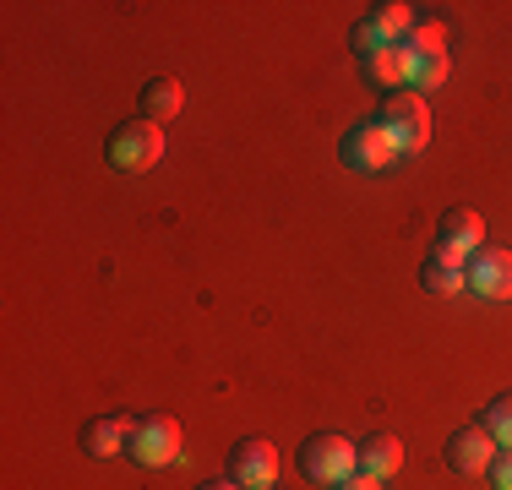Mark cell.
<instances>
[{"mask_svg": "<svg viewBox=\"0 0 512 490\" xmlns=\"http://www.w3.org/2000/svg\"><path fill=\"white\" fill-rule=\"evenodd\" d=\"M300 469H306V480L316 485H344L349 474H360V441L338 436V431H316L300 441Z\"/></svg>", "mask_w": 512, "mask_h": 490, "instance_id": "cell-1", "label": "cell"}, {"mask_svg": "<svg viewBox=\"0 0 512 490\" xmlns=\"http://www.w3.org/2000/svg\"><path fill=\"white\" fill-rule=\"evenodd\" d=\"M104 158L120 175H142V169H153L164 158V126H153V120H120L104 142Z\"/></svg>", "mask_w": 512, "mask_h": 490, "instance_id": "cell-2", "label": "cell"}, {"mask_svg": "<svg viewBox=\"0 0 512 490\" xmlns=\"http://www.w3.org/2000/svg\"><path fill=\"white\" fill-rule=\"evenodd\" d=\"M338 158H344V169H355V175H382V169H393L398 158H404V147L393 142V131H387L382 120H360V126H349V137L338 142Z\"/></svg>", "mask_w": 512, "mask_h": 490, "instance_id": "cell-3", "label": "cell"}, {"mask_svg": "<svg viewBox=\"0 0 512 490\" xmlns=\"http://www.w3.org/2000/svg\"><path fill=\"white\" fill-rule=\"evenodd\" d=\"M126 458L142 463V469H169V463H180V420L175 414H137Z\"/></svg>", "mask_w": 512, "mask_h": 490, "instance_id": "cell-4", "label": "cell"}, {"mask_svg": "<svg viewBox=\"0 0 512 490\" xmlns=\"http://www.w3.org/2000/svg\"><path fill=\"white\" fill-rule=\"evenodd\" d=\"M376 120L393 131V142L404 147V153H420V147L431 142V104H425V93H414V88L387 98Z\"/></svg>", "mask_w": 512, "mask_h": 490, "instance_id": "cell-5", "label": "cell"}, {"mask_svg": "<svg viewBox=\"0 0 512 490\" xmlns=\"http://www.w3.org/2000/svg\"><path fill=\"white\" fill-rule=\"evenodd\" d=\"M229 480L246 490H273L278 485V447L267 436H246L229 447Z\"/></svg>", "mask_w": 512, "mask_h": 490, "instance_id": "cell-6", "label": "cell"}, {"mask_svg": "<svg viewBox=\"0 0 512 490\" xmlns=\"http://www.w3.org/2000/svg\"><path fill=\"white\" fill-rule=\"evenodd\" d=\"M447 463H453V474H491L496 463V436L485 431V425H458L453 436H447Z\"/></svg>", "mask_w": 512, "mask_h": 490, "instance_id": "cell-7", "label": "cell"}, {"mask_svg": "<svg viewBox=\"0 0 512 490\" xmlns=\"http://www.w3.org/2000/svg\"><path fill=\"white\" fill-rule=\"evenodd\" d=\"M469 289L480 300H512V251L502 245H480L469 256Z\"/></svg>", "mask_w": 512, "mask_h": 490, "instance_id": "cell-8", "label": "cell"}, {"mask_svg": "<svg viewBox=\"0 0 512 490\" xmlns=\"http://www.w3.org/2000/svg\"><path fill=\"white\" fill-rule=\"evenodd\" d=\"M414 66H420V55H414L409 44H387L382 55L360 60L365 82H371V88H387V93H409L414 88Z\"/></svg>", "mask_w": 512, "mask_h": 490, "instance_id": "cell-9", "label": "cell"}, {"mask_svg": "<svg viewBox=\"0 0 512 490\" xmlns=\"http://www.w3.org/2000/svg\"><path fill=\"white\" fill-rule=\"evenodd\" d=\"M131 431H137V414H104V420L82 425V447H88V458H120L131 447Z\"/></svg>", "mask_w": 512, "mask_h": 490, "instance_id": "cell-10", "label": "cell"}, {"mask_svg": "<svg viewBox=\"0 0 512 490\" xmlns=\"http://www.w3.org/2000/svg\"><path fill=\"white\" fill-rule=\"evenodd\" d=\"M404 469V441L393 431H376L360 441V474H371V480H393V474Z\"/></svg>", "mask_w": 512, "mask_h": 490, "instance_id": "cell-11", "label": "cell"}, {"mask_svg": "<svg viewBox=\"0 0 512 490\" xmlns=\"http://www.w3.org/2000/svg\"><path fill=\"white\" fill-rule=\"evenodd\" d=\"M180 109H186V88H180V77H148V82H142V120L164 126V120H175Z\"/></svg>", "mask_w": 512, "mask_h": 490, "instance_id": "cell-12", "label": "cell"}, {"mask_svg": "<svg viewBox=\"0 0 512 490\" xmlns=\"http://www.w3.org/2000/svg\"><path fill=\"white\" fill-rule=\"evenodd\" d=\"M436 240H453V245H463V251H480V245H485V218H480V207H469V202L447 207L442 224H436Z\"/></svg>", "mask_w": 512, "mask_h": 490, "instance_id": "cell-13", "label": "cell"}, {"mask_svg": "<svg viewBox=\"0 0 512 490\" xmlns=\"http://www.w3.org/2000/svg\"><path fill=\"white\" fill-rule=\"evenodd\" d=\"M371 22L382 28V39L387 44H409V33H414V6H404V0H382V6H371Z\"/></svg>", "mask_w": 512, "mask_h": 490, "instance_id": "cell-14", "label": "cell"}, {"mask_svg": "<svg viewBox=\"0 0 512 490\" xmlns=\"http://www.w3.org/2000/svg\"><path fill=\"white\" fill-rule=\"evenodd\" d=\"M420 284L431 294H442V300H453V294L469 289V273H458V267H442V262H425L420 267Z\"/></svg>", "mask_w": 512, "mask_h": 490, "instance_id": "cell-15", "label": "cell"}, {"mask_svg": "<svg viewBox=\"0 0 512 490\" xmlns=\"http://www.w3.org/2000/svg\"><path fill=\"white\" fill-rule=\"evenodd\" d=\"M409 49L414 55H447V22H436V17H425V22H414V33H409Z\"/></svg>", "mask_w": 512, "mask_h": 490, "instance_id": "cell-16", "label": "cell"}, {"mask_svg": "<svg viewBox=\"0 0 512 490\" xmlns=\"http://www.w3.org/2000/svg\"><path fill=\"white\" fill-rule=\"evenodd\" d=\"M485 431L496 436V447H512V392H502L496 403H485Z\"/></svg>", "mask_w": 512, "mask_h": 490, "instance_id": "cell-17", "label": "cell"}, {"mask_svg": "<svg viewBox=\"0 0 512 490\" xmlns=\"http://www.w3.org/2000/svg\"><path fill=\"white\" fill-rule=\"evenodd\" d=\"M447 71H453V60H447V55H425L420 66H414V93H436L447 82Z\"/></svg>", "mask_w": 512, "mask_h": 490, "instance_id": "cell-18", "label": "cell"}, {"mask_svg": "<svg viewBox=\"0 0 512 490\" xmlns=\"http://www.w3.org/2000/svg\"><path fill=\"white\" fill-rule=\"evenodd\" d=\"M349 44H355V55H360V60H371V55H382V49H387L382 28H376L371 17H365V22H355V28H349Z\"/></svg>", "mask_w": 512, "mask_h": 490, "instance_id": "cell-19", "label": "cell"}, {"mask_svg": "<svg viewBox=\"0 0 512 490\" xmlns=\"http://www.w3.org/2000/svg\"><path fill=\"white\" fill-rule=\"evenodd\" d=\"M469 256H474V251H463V245H453V240H436L431 262H442V267H458V273H469Z\"/></svg>", "mask_w": 512, "mask_h": 490, "instance_id": "cell-20", "label": "cell"}, {"mask_svg": "<svg viewBox=\"0 0 512 490\" xmlns=\"http://www.w3.org/2000/svg\"><path fill=\"white\" fill-rule=\"evenodd\" d=\"M491 485H496V490H512V447L496 452V463H491Z\"/></svg>", "mask_w": 512, "mask_h": 490, "instance_id": "cell-21", "label": "cell"}, {"mask_svg": "<svg viewBox=\"0 0 512 490\" xmlns=\"http://www.w3.org/2000/svg\"><path fill=\"white\" fill-rule=\"evenodd\" d=\"M333 490H387V480H371V474H349V480L333 485Z\"/></svg>", "mask_w": 512, "mask_h": 490, "instance_id": "cell-22", "label": "cell"}, {"mask_svg": "<svg viewBox=\"0 0 512 490\" xmlns=\"http://www.w3.org/2000/svg\"><path fill=\"white\" fill-rule=\"evenodd\" d=\"M197 490H246V485H235V480H207V485H197Z\"/></svg>", "mask_w": 512, "mask_h": 490, "instance_id": "cell-23", "label": "cell"}]
</instances>
